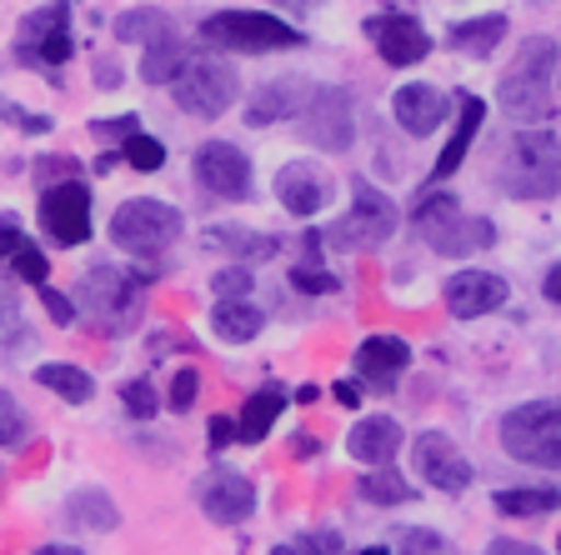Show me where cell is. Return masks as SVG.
Segmentation results:
<instances>
[{"mask_svg": "<svg viewBox=\"0 0 561 555\" xmlns=\"http://www.w3.org/2000/svg\"><path fill=\"white\" fill-rule=\"evenodd\" d=\"M496 185L512 200H557L561 196V140L551 130H516L506 140Z\"/></svg>", "mask_w": 561, "mask_h": 555, "instance_id": "1", "label": "cell"}, {"mask_svg": "<svg viewBox=\"0 0 561 555\" xmlns=\"http://www.w3.org/2000/svg\"><path fill=\"white\" fill-rule=\"evenodd\" d=\"M551 81H557V41L531 35V41H522L512 70L502 76V111L512 120H547Z\"/></svg>", "mask_w": 561, "mask_h": 555, "instance_id": "2", "label": "cell"}, {"mask_svg": "<svg viewBox=\"0 0 561 555\" xmlns=\"http://www.w3.org/2000/svg\"><path fill=\"white\" fill-rule=\"evenodd\" d=\"M411 220H416L421 241L432 245L436 255H451V261L496 245V226L486 216H461L456 196H446V190H426L416 200V210H411Z\"/></svg>", "mask_w": 561, "mask_h": 555, "instance_id": "3", "label": "cell"}, {"mask_svg": "<svg viewBox=\"0 0 561 555\" xmlns=\"http://www.w3.org/2000/svg\"><path fill=\"white\" fill-rule=\"evenodd\" d=\"M502 451L537 471H561V401H526L506 411Z\"/></svg>", "mask_w": 561, "mask_h": 555, "instance_id": "4", "label": "cell"}, {"mask_svg": "<svg viewBox=\"0 0 561 555\" xmlns=\"http://www.w3.org/2000/svg\"><path fill=\"white\" fill-rule=\"evenodd\" d=\"M201 41L216 50H241V56H266V50H296L306 35L266 11H216L201 21Z\"/></svg>", "mask_w": 561, "mask_h": 555, "instance_id": "5", "label": "cell"}, {"mask_svg": "<svg viewBox=\"0 0 561 555\" xmlns=\"http://www.w3.org/2000/svg\"><path fill=\"white\" fill-rule=\"evenodd\" d=\"M181 210L165 206L156 196H136V200H121L116 216H111V241L130 255H161L171 241H181Z\"/></svg>", "mask_w": 561, "mask_h": 555, "instance_id": "6", "label": "cell"}, {"mask_svg": "<svg viewBox=\"0 0 561 555\" xmlns=\"http://www.w3.org/2000/svg\"><path fill=\"white\" fill-rule=\"evenodd\" d=\"M171 95H175V105H181L186 116L216 120V116H226V111L236 105V95H241V81H236V70L226 66V60L191 56L186 66H181V76L171 81Z\"/></svg>", "mask_w": 561, "mask_h": 555, "instance_id": "7", "label": "cell"}, {"mask_svg": "<svg viewBox=\"0 0 561 555\" xmlns=\"http://www.w3.org/2000/svg\"><path fill=\"white\" fill-rule=\"evenodd\" d=\"M401 226L397 206H391V196H381L371 181H356V200H351V210L331 226L321 241H331L336 251H371V245L391 241Z\"/></svg>", "mask_w": 561, "mask_h": 555, "instance_id": "8", "label": "cell"}, {"mask_svg": "<svg viewBox=\"0 0 561 555\" xmlns=\"http://www.w3.org/2000/svg\"><path fill=\"white\" fill-rule=\"evenodd\" d=\"M301 136H306V146H316V151H327V155L351 151V140H356V111H351V95L341 91V85H321V91L306 95Z\"/></svg>", "mask_w": 561, "mask_h": 555, "instance_id": "9", "label": "cell"}, {"mask_svg": "<svg viewBox=\"0 0 561 555\" xmlns=\"http://www.w3.org/2000/svg\"><path fill=\"white\" fill-rule=\"evenodd\" d=\"M140 290H146V276L95 266L91 276H85V311L101 321L105 336H116V331H130V325H136Z\"/></svg>", "mask_w": 561, "mask_h": 555, "instance_id": "10", "label": "cell"}, {"mask_svg": "<svg viewBox=\"0 0 561 555\" xmlns=\"http://www.w3.org/2000/svg\"><path fill=\"white\" fill-rule=\"evenodd\" d=\"M76 56L70 35V0H50L21 21V60L25 66H66Z\"/></svg>", "mask_w": 561, "mask_h": 555, "instance_id": "11", "label": "cell"}, {"mask_svg": "<svg viewBox=\"0 0 561 555\" xmlns=\"http://www.w3.org/2000/svg\"><path fill=\"white\" fill-rule=\"evenodd\" d=\"M41 231L66 251L91 241V190H85V181H56L41 190Z\"/></svg>", "mask_w": 561, "mask_h": 555, "instance_id": "12", "label": "cell"}, {"mask_svg": "<svg viewBox=\"0 0 561 555\" xmlns=\"http://www.w3.org/2000/svg\"><path fill=\"white\" fill-rule=\"evenodd\" d=\"M196 185L216 200H245L251 196V161L231 140H206L196 151Z\"/></svg>", "mask_w": 561, "mask_h": 555, "instance_id": "13", "label": "cell"}, {"mask_svg": "<svg viewBox=\"0 0 561 555\" xmlns=\"http://www.w3.org/2000/svg\"><path fill=\"white\" fill-rule=\"evenodd\" d=\"M366 35H371L376 56L397 70H407V66L432 56V35H426V25H421L416 15H371V21H366Z\"/></svg>", "mask_w": 561, "mask_h": 555, "instance_id": "14", "label": "cell"}, {"mask_svg": "<svg viewBox=\"0 0 561 555\" xmlns=\"http://www.w3.org/2000/svg\"><path fill=\"white\" fill-rule=\"evenodd\" d=\"M411 461H416L421 481H426V486H436V490H446V496H461V490L471 486V461L456 451V440L442 436V430H426V436L416 440Z\"/></svg>", "mask_w": 561, "mask_h": 555, "instance_id": "15", "label": "cell"}, {"mask_svg": "<svg viewBox=\"0 0 561 555\" xmlns=\"http://www.w3.org/2000/svg\"><path fill=\"white\" fill-rule=\"evenodd\" d=\"M506 305V280L491 276V270H456L446 280V311L456 321H477V315H491Z\"/></svg>", "mask_w": 561, "mask_h": 555, "instance_id": "16", "label": "cell"}, {"mask_svg": "<svg viewBox=\"0 0 561 555\" xmlns=\"http://www.w3.org/2000/svg\"><path fill=\"white\" fill-rule=\"evenodd\" d=\"M196 500H201V510H206L210 521L236 525V521H245V516L256 510V486H251L245 475H236V471H210L206 481L196 486Z\"/></svg>", "mask_w": 561, "mask_h": 555, "instance_id": "17", "label": "cell"}, {"mask_svg": "<svg viewBox=\"0 0 561 555\" xmlns=\"http://www.w3.org/2000/svg\"><path fill=\"white\" fill-rule=\"evenodd\" d=\"M276 200L291 216H316V210H327L331 200V175L321 171L316 161H291V165H280L276 171Z\"/></svg>", "mask_w": 561, "mask_h": 555, "instance_id": "18", "label": "cell"}, {"mask_svg": "<svg viewBox=\"0 0 561 555\" xmlns=\"http://www.w3.org/2000/svg\"><path fill=\"white\" fill-rule=\"evenodd\" d=\"M446 111H451V101L426 81L401 85V91L391 95V116H397V126L407 130V136H432V130H442Z\"/></svg>", "mask_w": 561, "mask_h": 555, "instance_id": "19", "label": "cell"}, {"mask_svg": "<svg viewBox=\"0 0 561 555\" xmlns=\"http://www.w3.org/2000/svg\"><path fill=\"white\" fill-rule=\"evenodd\" d=\"M407 366H411V346L401 336H366L356 346V375L366 385H376V391H391Z\"/></svg>", "mask_w": 561, "mask_h": 555, "instance_id": "20", "label": "cell"}, {"mask_svg": "<svg viewBox=\"0 0 561 555\" xmlns=\"http://www.w3.org/2000/svg\"><path fill=\"white\" fill-rule=\"evenodd\" d=\"M346 451L362 465H391L401 451V426L391 416H362L346 436Z\"/></svg>", "mask_w": 561, "mask_h": 555, "instance_id": "21", "label": "cell"}, {"mask_svg": "<svg viewBox=\"0 0 561 555\" xmlns=\"http://www.w3.org/2000/svg\"><path fill=\"white\" fill-rule=\"evenodd\" d=\"M481 120H486V101H481V95H461V120H456L451 140H446L442 155H436V165H432V185L451 181V175L461 171V161H467V151H471V140H477Z\"/></svg>", "mask_w": 561, "mask_h": 555, "instance_id": "22", "label": "cell"}, {"mask_svg": "<svg viewBox=\"0 0 561 555\" xmlns=\"http://www.w3.org/2000/svg\"><path fill=\"white\" fill-rule=\"evenodd\" d=\"M301 101H306V85L301 81H271L256 91V101L245 105V126H276V120H291L301 116Z\"/></svg>", "mask_w": 561, "mask_h": 555, "instance_id": "23", "label": "cell"}, {"mask_svg": "<svg viewBox=\"0 0 561 555\" xmlns=\"http://www.w3.org/2000/svg\"><path fill=\"white\" fill-rule=\"evenodd\" d=\"M280 411H286V391H280V385H261V391L241 405L236 440H241V446H261V440L271 436V426H276Z\"/></svg>", "mask_w": 561, "mask_h": 555, "instance_id": "24", "label": "cell"}, {"mask_svg": "<svg viewBox=\"0 0 561 555\" xmlns=\"http://www.w3.org/2000/svg\"><path fill=\"white\" fill-rule=\"evenodd\" d=\"M0 261H5V266H15V276H21L25 286H46V280H50V261L41 255V245L25 241L11 220L0 226Z\"/></svg>", "mask_w": 561, "mask_h": 555, "instance_id": "25", "label": "cell"}, {"mask_svg": "<svg viewBox=\"0 0 561 555\" xmlns=\"http://www.w3.org/2000/svg\"><path fill=\"white\" fill-rule=\"evenodd\" d=\"M446 41H451V50H461V56L486 60L491 50L506 41V15H477V21H456L451 31H446Z\"/></svg>", "mask_w": 561, "mask_h": 555, "instance_id": "26", "label": "cell"}, {"mask_svg": "<svg viewBox=\"0 0 561 555\" xmlns=\"http://www.w3.org/2000/svg\"><path fill=\"white\" fill-rule=\"evenodd\" d=\"M210 331H216L226 346H245V340H256L261 331H266V315L251 301H221L210 311Z\"/></svg>", "mask_w": 561, "mask_h": 555, "instance_id": "27", "label": "cell"}, {"mask_svg": "<svg viewBox=\"0 0 561 555\" xmlns=\"http://www.w3.org/2000/svg\"><path fill=\"white\" fill-rule=\"evenodd\" d=\"M116 41H140V46H156V41H175V25L161 5H136V11L116 15Z\"/></svg>", "mask_w": 561, "mask_h": 555, "instance_id": "28", "label": "cell"}, {"mask_svg": "<svg viewBox=\"0 0 561 555\" xmlns=\"http://www.w3.org/2000/svg\"><path fill=\"white\" fill-rule=\"evenodd\" d=\"M206 245H216V251H231V255H241V261H271V255L280 251L276 235L241 231V226H210V231H206Z\"/></svg>", "mask_w": 561, "mask_h": 555, "instance_id": "29", "label": "cell"}, {"mask_svg": "<svg viewBox=\"0 0 561 555\" xmlns=\"http://www.w3.org/2000/svg\"><path fill=\"white\" fill-rule=\"evenodd\" d=\"M35 385H46V391H56L60 401H76V405H85L95 395L91 375H85L81 366H66V360H50V366L35 370Z\"/></svg>", "mask_w": 561, "mask_h": 555, "instance_id": "30", "label": "cell"}, {"mask_svg": "<svg viewBox=\"0 0 561 555\" xmlns=\"http://www.w3.org/2000/svg\"><path fill=\"white\" fill-rule=\"evenodd\" d=\"M561 506V490L557 486H526V490H496V510L502 516H551Z\"/></svg>", "mask_w": 561, "mask_h": 555, "instance_id": "31", "label": "cell"}, {"mask_svg": "<svg viewBox=\"0 0 561 555\" xmlns=\"http://www.w3.org/2000/svg\"><path fill=\"white\" fill-rule=\"evenodd\" d=\"M66 510H70V521L85 525V531H116L121 525V510L111 506V496H101V490H76Z\"/></svg>", "mask_w": 561, "mask_h": 555, "instance_id": "32", "label": "cell"}, {"mask_svg": "<svg viewBox=\"0 0 561 555\" xmlns=\"http://www.w3.org/2000/svg\"><path fill=\"white\" fill-rule=\"evenodd\" d=\"M186 50H181V41H156V46H146V60H140V81L151 85H171L175 76H181V66H186Z\"/></svg>", "mask_w": 561, "mask_h": 555, "instance_id": "33", "label": "cell"}, {"mask_svg": "<svg viewBox=\"0 0 561 555\" xmlns=\"http://www.w3.org/2000/svg\"><path fill=\"white\" fill-rule=\"evenodd\" d=\"M356 490H362V500H371V506H407V500H416V490H411L397 471H386V465H376L371 475H362Z\"/></svg>", "mask_w": 561, "mask_h": 555, "instance_id": "34", "label": "cell"}, {"mask_svg": "<svg viewBox=\"0 0 561 555\" xmlns=\"http://www.w3.org/2000/svg\"><path fill=\"white\" fill-rule=\"evenodd\" d=\"M121 161H126L130 171H161L165 146L156 136H146V130H136V136H126V146H121Z\"/></svg>", "mask_w": 561, "mask_h": 555, "instance_id": "35", "label": "cell"}, {"mask_svg": "<svg viewBox=\"0 0 561 555\" xmlns=\"http://www.w3.org/2000/svg\"><path fill=\"white\" fill-rule=\"evenodd\" d=\"M25 436H31V420H25V411L5 391H0V446H5V451H15Z\"/></svg>", "mask_w": 561, "mask_h": 555, "instance_id": "36", "label": "cell"}, {"mask_svg": "<svg viewBox=\"0 0 561 555\" xmlns=\"http://www.w3.org/2000/svg\"><path fill=\"white\" fill-rule=\"evenodd\" d=\"M397 555H456V545L446 541V535H436V531H401V541H397Z\"/></svg>", "mask_w": 561, "mask_h": 555, "instance_id": "37", "label": "cell"}, {"mask_svg": "<svg viewBox=\"0 0 561 555\" xmlns=\"http://www.w3.org/2000/svg\"><path fill=\"white\" fill-rule=\"evenodd\" d=\"M121 401H126V411L136 420H151L156 411H161V401H156V385L151 381H126L121 385Z\"/></svg>", "mask_w": 561, "mask_h": 555, "instance_id": "38", "label": "cell"}, {"mask_svg": "<svg viewBox=\"0 0 561 555\" xmlns=\"http://www.w3.org/2000/svg\"><path fill=\"white\" fill-rule=\"evenodd\" d=\"M251 286H256V280H251V270H245V266H231V270H221V276L210 280V290H216L221 301H245V296H251Z\"/></svg>", "mask_w": 561, "mask_h": 555, "instance_id": "39", "label": "cell"}, {"mask_svg": "<svg viewBox=\"0 0 561 555\" xmlns=\"http://www.w3.org/2000/svg\"><path fill=\"white\" fill-rule=\"evenodd\" d=\"M291 286L306 290V296H331V290H341V280L331 276V270H321V266H296L291 270Z\"/></svg>", "mask_w": 561, "mask_h": 555, "instance_id": "40", "label": "cell"}, {"mask_svg": "<svg viewBox=\"0 0 561 555\" xmlns=\"http://www.w3.org/2000/svg\"><path fill=\"white\" fill-rule=\"evenodd\" d=\"M35 296H41V305L50 311V321H56V325H76V305H70V296H60L50 280H46V286H35Z\"/></svg>", "mask_w": 561, "mask_h": 555, "instance_id": "41", "label": "cell"}, {"mask_svg": "<svg viewBox=\"0 0 561 555\" xmlns=\"http://www.w3.org/2000/svg\"><path fill=\"white\" fill-rule=\"evenodd\" d=\"M196 391H201V375L196 370H175V381H171V405L175 411H191V405H196Z\"/></svg>", "mask_w": 561, "mask_h": 555, "instance_id": "42", "label": "cell"}, {"mask_svg": "<svg viewBox=\"0 0 561 555\" xmlns=\"http://www.w3.org/2000/svg\"><path fill=\"white\" fill-rule=\"evenodd\" d=\"M301 551L306 555H341V535L336 531H316V535L301 541Z\"/></svg>", "mask_w": 561, "mask_h": 555, "instance_id": "43", "label": "cell"}, {"mask_svg": "<svg viewBox=\"0 0 561 555\" xmlns=\"http://www.w3.org/2000/svg\"><path fill=\"white\" fill-rule=\"evenodd\" d=\"M226 446H236V420L210 416V451H226Z\"/></svg>", "mask_w": 561, "mask_h": 555, "instance_id": "44", "label": "cell"}, {"mask_svg": "<svg viewBox=\"0 0 561 555\" xmlns=\"http://www.w3.org/2000/svg\"><path fill=\"white\" fill-rule=\"evenodd\" d=\"M486 555H547V551H541V545H526V541H506L502 535V541L486 545Z\"/></svg>", "mask_w": 561, "mask_h": 555, "instance_id": "45", "label": "cell"}, {"mask_svg": "<svg viewBox=\"0 0 561 555\" xmlns=\"http://www.w3.org/2000/svg\"><path fill=\"white\" fill-rule=\"evenodd\" d=\"M95 85H101V91H116V85H121V66L111 56L95 60Z\"/></svg>", "mask_w": 561, "mask_h": 555, "instance_id": "46", "label": "cell"}, {"mask_svg": "<svg viewBox=\"0 0 561 555\" xmlns=\"http://www.w3.org/2000/svg\"><path fill=\"white\" fill-rule=\"evenodd\" d=\"M46 181L56 185V181H81V175H76V165H70V155H50V161H46Z\"/></svg>", "mask_w": 561, "mask_h": 555, "instance_id": "47", "label": "cell"}, {"mask_svg": "<svg viewBox=\"0 0 561 555\" xmlns=\"http://www.w3.org/2000/svg\"><path fill=\"white\" fill-rule=\"evenodd\" d=\"M331 395H336L346 411H356V405H362V385H356V381H336V385H331Z\"/></svg>", "mask_w": 561, "mask_h": 555, "instance_id": "48", "label": "cell"}, {"mask_svg": "<svg viewBox=\"0 0 561 555\" xmlns=\"http://www.w3.org/2000/svg\"><path fill=\"white\" fill-rule=\"evenodd\" d=\"M136 120L140 116H121V120H101V126H95V130H101V136H136Z\"/></svg>", "mask_w": 561, "mask_h": 555, "instance_id": "49", "label": "cell"}, {"mask_svg": "<svg viewBox=\"0 0 561 555\" xmlns=\"http://www.w3.org/2000/svg\"><path fill=\"white\" fill-rule=\"evenodd\" d=\"M541 290H547V301H557V305H561V266H551V270H547Z\"/></svg>", "mask_w": 561, "mask_h": 555, "instance_id": "50", "label": "cell"}, {"mask_svg": "<svg viewBox=\"0 0 561 555\" xmlns=\"http://www.w3.org/2000/svg\"><path fill=\"white\" fill-rule=\"evenodd\" d=\"M35 555H85V551H76V545H41Z\"/></svg>", "mask_w": 561, "mask_h": 555, "instance_id": "51", "label": "cell"}, {"mask_svg": "<svg viewBox=\"0 0 561 555\" xmlns=\"http://www.w3.org/2000/svg\"><path fill=\"white\" fill-rule=\"evenodd\" d=\"M296 455H316V436H296Z\"/></svg>", "mask_w": 561, "mask_h": 555, "instance_id": "52", "label": "cell"}, {"mask_svg": "<svg viewBox=\"0 0 561 555\" xmlns=\"http://www.w3.org/2000/svg\"><path fill=\"white\" fill-rule=\"evenodd\" d=\"M271 555H306V551H301V545H276Z\"/></svg>", "mask_w": 561, "mask_h": 555, "instance_id": "53", "label": "cell"}, {"mask_svg": "<svg viewBox=\"0 0 561 555\" xmlns=\"http://www.w3.org/2000/svg\"><path fill=\"white\" fill-rule=\"evenodd\" d=\"M362 555H391V551H386V545H366Z\"/></svg>", "mask_w": 561, "mask_h": 555, "instance_id": "54", "label": "cell"}, {"mask_svg": "<svg viewBox=\"0 0 561 555\" xmlns=\"http://www.w3.org/2000/svg\"><path fill=\"white\" fill-rule=\"evenodd\" d=\"M557 545H561V541H557Z\"/></svg>", "mask_w": 561, "mask_h": 555, "instance_id": "55", "label": "cell"}]
</instances>
